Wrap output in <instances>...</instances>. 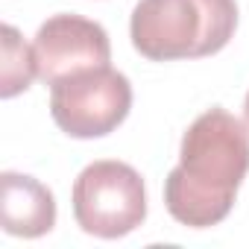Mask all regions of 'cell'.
<instances>
[{
  "instance_id": "cell-1",
  "label": "cell",
  "mask_w": 249,
  "mask_h": 249,
  "mask_svg": "<svg viewBox=\"0 0 249 249\" xmlns=\"http://www.w3.org/2000/svg\"><path fill=\"white\" fill-rule=\"evenodd\" d=\"M246 173L249 126L226 108H208L182 138L179 164L164 179V205L182 226H217L229 217Z\"/></svg>"
},
{
  "instance_id": "cell-2",
  "label": "cell",
  "mask_w": 249,
  "mask_h": 249,
  "mask_svg": "<svg viewBox=\"0 0 249 249\" xmlns=\"http://www.w3.org/2000/svg\"><path fill=\"white\" fill-rule=\"evenodd\" d=\"M237 27L234 0H141L129 21L132 47L150 62L220 53Z\"/></svg>"
},
{
  "instance_id": "cell-3",
  "label": "cell",
  "mask_w": 249,
  "mask_h": 249,
  "mask_svg": "<svg viewBox=\"0 0 249 249\" xmlns=\"http://www.w3.org/2000/svg\"><path fill=\"white\" fill-rule=\"evenodd\" d=\"M73 217L82 231L114 240L147 220L144 179L132 164L94 161L73 182Z\"/></svg>"
},
{
  "instance_id": "cell-4",
  "label": "cell",
  "mask_w": 249,
  "mask_h": 249,
  "mask_svg": "<svg viewBox=\"0 0 249 249\" xmlns=\"http://www.w3.org/2000/svg\"><path fill=\"white\" fill-rule=\"evenodd\" d=\"M132 108V85L114 68H91L50 85V114L56 126L79 141L114 132Z\"/></svg>"
},
{
  "instance_id": "cell-5",
  "label": "cell",
  "mask_w": 249,
  "mask_h": 249,
  "mask_svg": "<svg viewBox=\"0 0 249 249\" xmlns=\"http://www.w3.org/2000/svg\"><path fill=\"white\" fill-rule=\"evenodd\" d=\"M36 50V65H38V79L47 85H56L59 79L91 71V68H106L111 62V41L108 33L82 15H53L47 18L33 41Z\"/></svg>"
},
{
  "instance_id": "cell-6",
  "label": "cell",
  "mask_w": 249,
  "mask_h": 249,
  "mask_svg": "<svg viewBox=\"0 0 249 249\" xmlns=\"http://www.w3.org/2000/svg\"><path fill=\"white\" fill-rule=\"evenodd\" d=\"M0 223L6 234L41 237L56 226V199L47 185L27 173L0 176Z\"/></svg>"
},
{
  "instance_id": "cell-7",
  "label": "cell",
  "mask_w": 249,
  "mask_h": 249,
  "mask_svg": "<svg viewBox=\"0 0 249 249\" xmlns=\"http://www.w3.org/2000/svg\"><path fill=\"white\" fill-rule=\"evenodd\" d=\"M3 68H0V97H15L21 91H27L33 85V79L38 76V65H36V50L21 38V33L15 27H3Z\"/></svg>"
},
{
  "instance_id": "cell-8",
  "label": "cell",
  "mask_w": 249,
  "mask_h": 249,
  "mask_svg": "<svg viewBox=\"0 0 249 249\" xmlns=\"http://www.w3.org/2000/svg\"><path fill=\"white\" fill-rule=\"evenodd\" d=\"M243 117H246V126H249V94H246V103H243Z\"/></svg>"
}]
</instances>
